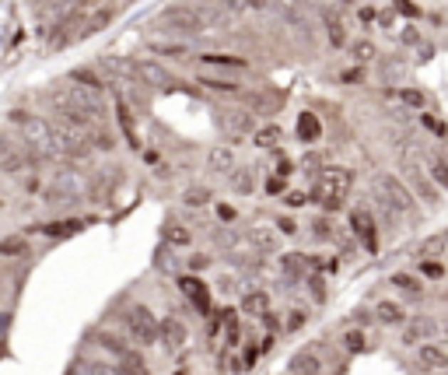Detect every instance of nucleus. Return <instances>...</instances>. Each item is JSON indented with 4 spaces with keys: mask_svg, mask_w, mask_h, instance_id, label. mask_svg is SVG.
I'll return each instance as SVG.
<instances>
[{
    "mask_svg": "<svg viewBox=\"0 0 448 375\" xmlns=\"http://www.w3.org/2000/svg\"><path fill=\"white\" fill-rule=\"evenodd\" d=\"M350 186H354V172L350 168H323L316 175L312 200H319L326 210H340L343 207V197L350 193Z\"/></svg>",
    "mask_w": 448,
    "mask_h": 375,
    "instance_id": "f257e3e1",
    "label": "nucleus"
},
{
    "mask_svg": "<svg viewBox=\"0 0 448 375\" xmlns=\"http://www.w3.org/2000/svg\"><path fill=\"white\" fill-rule=\"evenodd\" d=\"M403 172H407V183L410 190L420 197V200H427V204H438V190H434V179H431V172L427 168H420V155L413 151V148H403Z\"/></svg>",
    "mask_w": 448,
    "mask_h": 375,
    "instance_id": "f03ea898",
    "label": "nucleus"
},
{
    "mask_svg": "<svg viewBox=\"0 0 448 375\" xmlns=\"http://www.w3.org/2000/svg\"><path fill=\"white\" fill-rule=\"evenodd\" d=\"M84 190H88V183H84L81 172L63 168V172L53 175V186L46 190V204H74L78 197H84Z\"/></svg>",
    "mask_w": 448,
    "mask_h": 375,
    "instance_id": "7ed1b4c3",
    "label": "nucleus"
},
{
    "mask_svg": "<svg viewBox=\"0 0 448 375\" xmlns=\"http://www.w3.org/2000/svg\"><path fill=\"white\" fill-rule=\"evenodd\" d=\"M375 193H378V204H385V207L396 210V214L413 207V190H407V186H403L396 175H389V172H382V175L375 179Z\"/></svg>",
    "mask_w": 448,
    "mask_h": 375,
    "instance_id": "20e7f679",
    "label": "nucleus"
},
{
    "mask_svg": "<svg viewBox=\"0 0 448 375\" xmlns=\"http://www.w3.org/2000/svg\"><path fill=\"white\" fill-rule=\"evenodd\" d=\"M56 98V106L60 109H81V113H88V116H102L105 109H102V102H98V91L95 88H74V84H67L60 95H53Z\"/></svg>",
    "mask_w": 448,
    "mask_h": 375,
    "instance_id": "39448f33",
    "label": "nucleus"
},
{
    "mask_svg": "<svg viewBox=\"0 0 448 375\" xmlns=\"http://www.w3.org/2000/svg\"><path fill=\"white\" fill-rule=\"evenodd\" d=\"M21 137L28 144V151H39V155H56V130L46 123L42 116H28L21 123Z\"/></svg>",
    "mask_w": 448,
    "mask_h": 375,
    "instance_id": "423d86ee",
    "label": "nucleus"
},
{
    "mask_svg": "<svg viewBox=\"0 0 448 375\" xmlns=\"http://www.w3.org/2000/svg\"><path fill=\"white\" fill-rule=\"evenodd\" d=\"M126 330L133 340H140V344H155L158 337H162V323L155 319V312L147 309V305H133L130 312H126Z\"/></svg>",
    "mask_w": 448,
    "mask_h": 375,
    "instance_id": "0eeeda50",
    "label": "nucleus"
},
{
    "mask_svg": "<svg viewBox=\"0 0 448 375\" xmlns=\"http://www.w3.org/2000/svg\"><path fill=\"white\" fill-rule=\"evenodd\" d=\"M158 21H162L165 29L179 32V36H197L204 29V14L193 11V7H172V11H165Z\"/></svg>",
    "mask_w": 448,
    "mask_h": 375,
    "instance_id": "6e6552de",
    "label": "nucleus"
},
{
    "mask_svg": "<svg viewBox=\"0 0 448 375\" xmlns=\"http://www.w3.org/2000/svg\"><path fill=\"white\" fill-rule=\"evenodd\" d=\"M133 74H137L144 84H151V88H165V91H168V88H175L172 74L165 71L158 60H137V63H133Z\"/></svg>",
    "mask_w": 448,
    "mask_h": 375,
    "instance_id": "1a4fd4ad",
    "label": "nucleus"
},
{
    "mask_svg": "<svg viewBox=\"0 0 448 375\" xmlns=\"http://www.w3.org/2000/svg\"><path fill=\"white\" fill-rule=\"evenodd\" d=\"M56 155H63V158H88L91 155V148H88V140H84V133H74V130H56Z\"/></svg>",
    "mask_w": 448,
    "mask_h": 375,
    "instance_id": "9d476101",
    "label": "nucleus"
},
{
    "mask_svg": "<svg viewBox=\"0 0 448 375\" xmlns=\"http://www.w3.org/2000/svg\"><path fill=\"white\" fill-rule=\"evenodd\" d=\"M249 246H252V252H259V256H270V252H277V228L256 225V228L249 232Z\"/></svg>",
    "mask_w": 448,
    "mask_h": 375,
    "instance_id": "9b49d317",
    "label": "nucleus"
},
{
    "mask_svg": "<svg viewBox=\"0 0 448 375\" xmlns=\"http://www.w3.org/2000/svg\"><path fill=\"white\" fill-rule=\"evenodd\" d=\"M179 288H182V294H186L200 312H210V294H207V284L200 281V277H182Z\"/></svg>",
    "mask_w": 448,
    "mask_h": 375,
    "instance_id": "f8f14e48",
    "label": "nucleus"
},
{
    "mask_svg": "<svg viewBox=\"0 0 448 375\" xmlns=\"http://www.w3.org/2000/svg\"><path fill=\"white\" fill-rule=\"evenodd\" d=\"M417 361H420V369H427V372H442V369H448V354L442 347H434V344H420Z\"/></svg>",
    "mask_w": 448,
    "mask_h": 375,
    "instance_id": "ddd939ff",
    "label": "nucleus"
},
{
    "mask_svg": "<svg viewBox=\"0 0 448 375\" xmlns=\"http://www.w3.org/2000/svg\"><path fill=\"white\" fill-rule=\"evenodd\" d=\"M109 21H113V11H109V7H98V11H91L88 18H81V21H78V36H84V39H88V36L102 32Z\"/></svg>",
    "mask_w": 448,
    "mask_h": 375,
    "instance_id": "4468645a",
    "label": "nucleus"
},
{
    "mask_svg": "<svg viewBox=\"0 0 448 375\" xmlns=\"http://www.w3.org/2000/svg\"><path fill=\"white\" fill-rule=\"evenodd\" d=\"M350 228H354V235L365 242L368 250L375 252V221H371V214H365V210H354V214H350Z\"/></svg>",
    "mask_w": 448,
    "mask_h": 375,
    "instance_id": "2eb2a0df",
    "label": "nucleus"
},
{
    "mask_svg": "<svg viewBox=\"0 0 448 375\" xmlns=\"http://www.w3.org/2000/svg\"><path fill=\"white\" fill-rule=\"evenodd\" d=\"M438 330V323L434 319H427V316H417L413 323L407 327V334H403V344H420V340H431Z\"/></svg>",
    "mask_w": 448,
    "mask_h": 375,
    "instance_id": "dca6fc26",
    "label": "nucleus"
},
{
    "mask_svg": "<svg viewBox=\"0 0 448 375\" xmlns=\"http://www.w3.org/2000/svg\"><path fill=\"white\" fill-rule=\"evenodd\" d=\"M162 337L168 347H182L186 344V323L179 319V316H168V319H162Z\"/></svg>",
    "mask_w": 448,
    "mask_h": 375,
    "instance_id": "f3484780",
    "label": "nucleus"
},
{
    "mask_svg": "<svg viewBox=\"0 0 448 375\" xmlns=\"http://www.w3.org/2000/svg\"><path fill=\"white\" fill-rule=\"evenodd\" d=\"M116 375H151V372H147V361H144L137 351H126L120 361H116Z\"/></svg>",
    "mask_w": 448,
    "mask_h": 375,
    "instance_id": "a211bd4d",
    "label": "nucleus"
},
{
    "mask_svg": "<svg viewBox=\"0 0 448 375\" xmlns=\"http://www.w3.org/2000/svg\"><path fill=\"white\" fill-rule=\"evenodd\" d=\"M242 312H249V316H256V319H263L266 312H270V298H266V292H249L242 298Z\"/></svg>",
    "mask_w": 448,
    "mask_h": 375,
    "instance_id": "6ab92c4d",
    "label": "nucleus"
},
{
    "mask_svg": "<svg viewBox=\"0 0 448 375\" xmlns=\"http://www.w3.org/2000/svg\"><path fill=\"white\" fill-rule=\"evenodd\" d=\"M319 133H323L319 116H312V113H301V116H298V137H301L305 144H316V140H319Z\"/></svg>",
    "mask_w": 448,
    "mask_h": 375,
    "instance_id": "aec40b11",
    "label": "nucleus"
},
{
    "mask_svg": "<svg viewBox=\"0 0 448 375\" xmlns=\"http://www.w3.org/2000/svg\"><path fill=\"white\" fill-rule=\"evenodd\" d=\"M207 162L214 172H235V155H231V148H210V155H207Z\"/></svg>",
    "mask_w": 448,
    "mask_h": 375,
    "instance_id": "412c9836",
    "label": "nucleus"
},
{
    "mask_svg": "<svg viewBox=\"0 0 448 375\" xmlns=\"http://www.w3.org/2000/svg\"><path fill=\"white\" fill-rule=\"evenodd\" d=\"M81 228H84V221H74V217H71V221H53V225H46L42 232H46L49 239H71V235H78Z\"/></svg>",
    "mask_w": 448,
    "mask_h": 375,
    "instance_id": "4be33fe9",
    "label": "nucleus"
},
{
    "mask_svg": "<svg viewBox=\"0 0 448 375\" xmlns=\"http://www.w3.org/2000/svg\"><path fill=\"white\" fill-rule=\"evenodd\" d=\"M231 190L242 193V197H249V193L256 190V175H252V168H235V172H231Z\"/></svg>",
    "mask_w": 448,
    "mask_h": 375,
    "instance_id": "5701e85b",
    "label": "nucleus"
},
{
    "mask_svg": "<svg viewBox=\"0 0 448 375\" xmlns=\"http://www.w3.org/2000/svg\"><path fill=\"white\" fill-rule=\"evenodd\" d=\"M323 21H326V36H329V46H347V29H343V21L340 18H333V14H323Z\"/></svg>",
    "mask_w": 448,
    "mask_h": 375,
    "instance_id": "b1692460",
    "label": "nucleus"
},
{
    "mask_svg": "<svg viewBox=\"0 0 448 375\" xmlns=\"http://www.w3.org/2000/svg\"><path fill=\"white\" fill-rule=\"evenodd\" d=\"M200 60L210 63V67H231V71H242V67H245L242 56H228V53H204Z\"/></svg>",
    "mask_w": 448,
    "mask_h": 375,
    "instance_id": "393cba45",
    "label": "nucleus"
},
{
    "mask_svg": "<svg viewBox=\"0 0 448 375\" xmlns=\"http://www.w3.org/2000/svg\"><path fill=\"white\" fill-rule=\"evenodd\" d=\"M281 18H284L287 25H294V29H305V11H301L298 0H284L281 4Z\"/></svg>",
    "mask_w": 448,
    "mask_h": 375,
    "instance_id": "a878e982",
    "label": "nucleus"
},
{
    "mask_svg": "<svg viewBox=\"0 0 448 375\" xmlns=\"http://www.w3.org/2000/svg\"><path fill=\"white\" fill-rule=\"evenodd\" d=\"M25 165H28V155L21 158L14 148H4V172H7L11 179H14V175H21V172H25Z\"/></svg>",
    "mask_w": 448,
    "mask_h": 375,
    "instance_id": "bb28decb",
    "label": "nucleus"
},
{
    "mask_svg": "<svg viewBox=\"0 0 448 375\" xmlns=\"http://www.w3.org/2000/svg\"><path fill=\"white\" fill-rule=\"evenodd\" d=\"M427 172H431V179H434L442 190H448V158H442V155H431Z\"/></svg>",
    "mask_w": 448,
    "mask_h": 375,
    "instance_id": "cd10ccee",
    "label": "nucleus"
},
{
    "mask_svg": "<svg viewBox=\"0 0 448 375\" xmlns=\"http://www.w3.org/2000/svg\"><path fill=\"white\" fill-rule=\"evenodd\" d=\"M281 140V126H259L256 130V137H252V144L256 148H274Z\"/></svg>",
    "mask_w": 448,
    "mask_h": 375,
    "instance_id": "c85d7f7f",
    "label": "nucleus"
},
{
    "mask_svg": "<svg viewBox=\"0 0 448 375\" xmlns=\"http://www.w3.org/2000/svg\"><path fill=\"white\" fill-rule=\"evenodd\" d=\"M228 126H231L235 133H252V130H256V116H249V113H231V116H228Z\"/></svg>",
    "mask_w": 448,
    "mask_h": 375,
    "instance_id": "c756f323",
    "label": "nucleus"
},
{
    "mask_svg": "<svg viewBox=\"0 0 448 375\" xmlns=\"http://www.w3.org/2000/svg\"><path fill=\"white\" fill-rule=\"evenodd\" d=\"M378 319H382V323H403L407 316H403V309H400L396 302H382V305H378Z\"/></svg>",
    "mask_w": 448,
    "mask_h": 375,
    "instance_id": "7c9ffc66",
    "label": "nucleus"
},
{
    "mask_svg": "<svg viewBox=\"0 0 448 375\" xmlns=\"http://www.w3.org/2000/svg\"><path fill=\"white\" fill-rule=\"evenodd\" d=\"M281 270H284V277L298 281V277H301V256H298V252H287V256H281Z\"/></svg>",
    "mask_w": 448,
    "mask_h": 375,
    "instance_id": "2f4dec72",
    "label": "nucleus"
},
{
    "mask_svg": "<svg viewBox=\"0 0 448 375\" xmlns=\"http://www.w3.org/2000/svg\"><path fill=\"white\" fill-rule=\"evenodd\" d=\"M382 74H385V81H400V78H407V67L400 63V56H389L382 63Z\"/></svg>",
    "mask_w": 448,
    "mask_h": 375,
    "instance_id": "473e14b6",
    "label": "nucleus"
},
{
    "mask_svg": "<svg viewBox=\"0 0 448 375\" xmlns=\"http://www.w3.org/2000/svg\"><path fill=\"white\" fill-rule=\"evenodd\" d=\"M207 200H210L207 186H189V190H186V197H182V204H186V207H204Z\"/></svg>",
    "mask_w": 448,
    "mask_h": 375,
    "instance_id": "72a5a7b5",
    "label": "nucleus"
},
{
    "mask_svg": "<svg viewBox=\"0 0 448 375\" xmlns=\"http://www.w3.org/2000/svg\"><path fill=\"white\" fill-rule=\"evenodd\" d=\"M392 284H396V288H403L407 294H420V292H424V284H420L417 277H410V274H392Z\"/></svg>",
    "mask_w": 448,
    "mask_h": 375,
    "instance_id": "f704fd0d",
    "label": "nucleus"
},
{
    "mask_svg": "<svg viewBox=\"0 0 448 375\" xmlns=\"http://www.w3.org/2000/svg\"><path fill=\"white\" fill-rule=\"evenodd\" d=\"M165 239H168L172 246H189V232H186L182 225H168V228H165Z\"/></svg>",
    "mask_w": 448,
    "mask_h": 375,
    "instance_id": "c9c22d12",
    "label": "nucleus"
},
{
    "mask_svg": "<svg viewBox=\"0 0 448 375\" xmlns=\"http://www.w3.org/2000/svg\"><path fill=\"white\" fill-rule=\"evenodd\" d=\"M291 369H294V375H301V372H319V361H316L312 354H298V358L291 361Z\"/></svg>",
    "mask_w": 448,
    "mask_h": 375,
    "instance_id": "e433bc0d",
    "label": "nucleus"
},
{
    "mask_svg": "<svg viewBox=\"0 0 448 375\" xmlns=\"http://www.w3.org/2000/svg\"><path fill=\"white\" fill-rule=\"evenodd\" d=\"M0 252H4V256H18V252H28V242H25V239H18V235H11V239H4V242H0Z\"/></svg>",
    "mask_w": 448,
    "mask_h": 375,
    "instance_id": "4c0bfd02",
    "label": "nucleus"
},
{
    "mask_svg": "<svg viewBox=\"0 0 448 375\" xmlns=\"http://www.w3.org/2000/svg\"><path fill=\"white\" fill-rule=\"evenodd\" d=\"M120 123H123V133H126V140H130L133 148H140V144H137V133H133V116H130V109H126L123 102H120Z\"/></svg>",
    "mask_w": 448,
    "mask_h": 375,
    "instance_id": "58836bf2",
    "label": "nucleus"
},
{
    "mask_svg": "<svg viewBox=\"0 0 448 375\" xmlns=\"http://www.w3.org/2000/svg\"><path fill=\"white\" fill-rule=\"evenodd\" d=\"M312 235H316L319 242H326V239H333V228H329V221H326V217H316V221H312Z\"/></svg>",
    "mask_w": 448,
    "mask_h": 375,
    "instance_id": "ea45409f",
    "label": "nucleus"
},
{
    "mask_svg": "<svg viewBox=\"0 0 448 375\" xmlns=\"http://www.w3.org/2000/svg\"><path fill=\"white\" fill-rule=\"evenodd\" d=\"M343 344H347L350 354H358V351H365V334H361V330H350V334L343 337Z\"/></svg>",
    "mask_w": 448,
    "mask_h": 375,
    "instance_id": "a19ab883",
    "label": "nucleus"
},
{
    "mask_svg": "<svg viewBox=\"0 0 448 375\" xmlns=\"http://www.w3.org/2000/svg\"><path fill=\"white\" fill-rule=\"evenodd\" d=\"M151 49L162 53V56H182V53H186V46H175V42H155Z\"/></svg>",
    "mask_w": 448,
    "mask_h": 375,
    "instance_id": "79ce46f5",
    "label": "nucleus"
},
{
    "mask_svg": "<svg viewBox=\"0 0 448 375\" xmlns=\"http://www.w3.org/2000/svg\"><path fill=\"white\" fill-rule=\"evenodd\" d=\"M78 375H116V369H105V365H95V361H84Z\"/></svg>",
    "mask_w": 448,
    "mask_h": 375,
    "instance_id": "37998d69",
    "label": "nucleus"
},
{
    "mask_svg": "<svg viewBox=\"0 0 448 375\" xmlns=\"http://www.w3.org/2000/svg\"><path fill=\"white\" fill-rule=\"evenodd\" d=\"M400 95H403V102H407V106H413V109H424V91H413V88H403Z\"/></svg>",
    "mask_w": 448,
    "mask_h": 375,
    "instance_id": "c03bdc74",
    "label": "nucleus"
},
{
    "mask_svg": "<svg viewBox=\"0 0 448 375\" xmlns=\"http://www.w3.org/2000/svg\"><path fill=\"white\" fill-rule=\"evenodd\" d=\"M371 56H375V46H371V42H358V46H354V60H358V63H365Z\"/></svg>",
    "mask_w": 448,
    "mask_h": 375,
    "instance_id": "a18cd8bd",
    "label": "nucleus"
},
{
    "mask_svg": "<svg viewBox=\"0 0 448 375\" xmlns=\"http://www.w3.org/2000/svg\"><path fill=\"white\" fill-rule=\"evenodd\" d=\"M74 81L88 84V88H95V91H98V88H102V81H98V78H95V74H91V71H78V74H74Z\"/></svg>",
    "mask_w": 448,
    "mask_h": 375,
    "instance_id": "49530a36",
    "label": "nucleus"
},
{
    "mask_svg": "<svg viewBox=\"0 0 448 375\" xmlns=\"http://www.w3.org/2000/svg\"><path fill=\"white\" fill-rule=\"evenodd\" d=\"M204 88H214V91H239V84H231V81H210V78H204Z\"/></svg>",
    "mask_w": 448,
    "mask_h": 375,
    "instance_id": "de8ad7c7",
    "label": "nucleus"
},
{
    "mask_svg": "<svg viewBox=\"0 0 448 375\" xmlns=\"http://www.w3.org/2000/svg\"><path fill=\"white\" fill-rule=\"evenodd\" d=\"M305 204H308L305 193H287V207H305Z\"/></svg>",
    "mask_w": 448,
    "mask_h": 375,
    "instance_id": "09e8293b",
    "label": "nucleus"
},
{
    "mask_svg": "<svg viewBox=\"0 0 448 375\" xmlns=\"http://www.w3.org/2000/svg\"><path fill=\"white\" fill-rule=\"evenodd\" d=\"M420 123L427 126V130H434V133H445V126L438 123V120H434V116H420Z\"/></svg>",
    "mask_w": 448,
    "mask_h": 375,
    "instance_id": "8fccbe9b",
    "label": "nucleus"
},
{
    "mask_svg": "<svg viewBox=\"0 0 448 375\" xmlns=\"http://www.w3.org/2000/svg\"><path fill=\"white\" fill-rule=\"evenodd\" d=\"M277 228H281L284 235H294V232H298V225H294L291 217H281V221H277Z\"/></svg>",
    "mask_w": 448,
    "mask_h": 375,
    "instance_id": "3c124183",
    "label": "nucleus"
},
{
    "mask_svg": "<svg viewBox=\"0 0 448 375\" xmlns=\"http://www.w3.org/2000/svg\"><path fill=\"white\" fill-rule=\"evenodd\" d=\"M207 263H210V256H193V260H189V270H197V274H200Z\"/></svg>",
    "mask_w": 448,
    "mask_h": 375,
    "instance_id": "603ef678",
    "label": "nucleus"
},
{
    "mask_svg": "<svg viewBox=\"0 0 448 375\" xmlns=\"http://www.w3.org/2000/svg\"><path fill=\"white\" fill-rule=\"evenodd\" d=\"M217 288H221V294H231V292H235V277H221V281H217Z\"/></svg>",
    "mask_w": 448,
    "mask_h": 375,
    "instance_id": "864d4df0",
    "label": "nucleus"
},
{
    "mask_svg": "<svg viewBox=\"0 0 448 375\" xmlns=\"http://www.w3.org/2000/svg\"><path fill=\"white\" fill-rule=\"evenodd\" d=\"M308 284H312V294H316L319 302L326 298V292H323V281H319V277H308Z\"/></svg>",
    "mask_w": 448,
    "mask_h": 375,
    "instance_id": "5fc2aeb1",
    "label": "nucleus"
},
{
    "mask_svg": "<svg viewBox=\"0 0 448 375\" xmlns=\"http://www.w3.org/2000/svg\"><path fill=\"white\" fill-rule=\"evenodd\" d=\"M266 190H270V193H281V190H284V175H274V179L266 183Z\"/></svg>",
    "mask_w": 448,
    "mask_h": 375,
    "instance_id": "6e6d98bb",
    "label": "nucleus"
},
{
    "mask_svg": "<svg viewBox=\"0 0 448 375\" xmlns=\"http://www.w3.org/2000/svg\"><path fill=\"white\" fill-rule=\"evenodd\" d=\"M301 323H305V312H301V309H294V316L287 319V327H291V330H298Z\"/></svg>",
    "mask_w": 448,
    "mask_h": 375,
    "instance_id": "4d7b16f0",
    "label": "nucleus"
},
{
    "mask_svg": "<svg viewBox=\"0 0 448 375\" xmlns=\"http://www.w3.org/2000/svg\"><path fill=\"white\" fill-rule=\"evenodd\" d=\"M424 274L427 277H442V263H424Z\"/></svg>",
    "mask_w": 448,
    "mask_h": 375,
    "instance_id": "13d9d810",
    "label": "nucleus"
},
{
    "mask_svg": "<svg viewBox=\"0 0 448 375\" xmlns=\"http://www.w3.org/2000/svg\"><path fill=\"white\" fill-rule=\"evenodd\" d=\"M263 323H266V327H270V330H281V319H277V316H274V312H266V316H263Z\"/></svg>",
    "mask_w": 448,
    "mask_h": 375,
    "instance_id": "bf43d9fd",
    "label": "nucleus"
},
{
    "mask_svg": "<svg viewBox=\"0 0 448 375\" xmlns=\"http://www.w3.org/2000/svg\"><path fill=\"white\" fill-rule=\"evenodd\" d=\"M95 148H102V151H109L113 144H109V137H105V133H98V137H95Z\"/></svg>",
    "mask_w": 448,
    "mask_h": 375,
    "instance_id": "052dcab7",
    "label": "nucleus"
},
{
    "mask_svg": "<svg viewBox=\"0 0 448 375\" xmlns=\"http://www.w3.org/2000/svg\"><path fill=\"white\" fill-rule=\"evenodd\" d=\"M270 0H242V7H252V11H259V7H266Z\"/></svg>",
    "mask_w": 448,
    "mask_h": 375,
    "instance_id": "680f3d73",
    "label": "nucleus"
},
{
    "mask_svg": "<svg viewBox=\"0 0 448 375\" xmlns=\"http://www.w3.org/2000/svg\"><path fill=\"white\" fill-rule=\"evenodd\" d=\"M396 4H400V11H403V14H410V18L417 14V7H413V4H407V0H396Z\"/></svg>",
    "mask_w": 448,
    "mask_h": 375,
    "instance_id": "e2e57ef3",
    "label": "nucleus"
},
{
    "mask_svg": "<svg viewBox=\"0 0 448 375\" xmlns=\"http://www.w3.org/2000/svg\"><path fill=\"white\" fill-rule=\"evenodd\" d=\"M217 214H221V221H231V217H235V210H231V207H224V204L217 207Z\"/></svg>",
    "mask_w": 448,
    "mask_h": 375,
    "instance_id": "0e129e2a",
    "label": "nucleus"
},
{
    "mask_svg": "<svg viewBox=\"0 0 448 375\" xmlns=\"http://www.w3.org/2000/svg\"><path fill=\"white\" fill-rule=\"evenodd\" d=\"M301 375H319V372H301Z\"/></svg>",
    "mask_w": 448,
    "mask_h": 375,
    "instance_id": "69168bd1",
    "label": "nucleus"
},
{
    "mask_svg": "<svg viewBox=\"0 0 448 375\" xmlns=\"http://www.w3.org/2000/svg\"><path fill=\"white\" fill-rule=\"evenodd\" d=\"M343 4H350V0H343Z\"/></svg>",
    "mask_w": 448,
    "mask_h": 375,
    "instance_id": "338daca9",
    "label": "nucleus"
},
{
    "mask_svg": "<svg viewBox=\"0 0 448 375\" xmlns=\"http://www.w3.org/2000/svg\"><path fill=\"white\" fill-rule=\"evenodd\" d=\"M179 375H182V372H179Z\"/></svg>",
    "mask_w": 448,
    "mask_h": 375,
    "instance_id": "774afa93",
    "label": "nucleus"
}]
</instances>
